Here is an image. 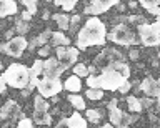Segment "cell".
I'll use <instances>...</instances> for the list:
<instances>
[{
	"label": "cell",
	"mask_w": 160,
	"mask_h": 128,
	"mask_svg": "<svg viewBox=\"0 0 160 128\" xmlns=\"http://www.w3.org/2000/svg\"><path fill=\"white\" fill-rule=\"evenodd\" d=\"M107 40V28L105 23L98 17H92L85 22V25L80 28L77 35V47L78 50H85L92 45H103Z\"/></svg>",
	"instance_id": "obj_1"
},
{
	"label": "cell",
	"mask_w": 160,
	"mask_h": 128,
	"mask_svg": "<svg viewBox=\"0 0 160 128\" xmlns=\"http://www.w3.org/2000/svg\"><path fill=\"white\" fill-rule=\"evenodd\" d=\"M3 82L12 88L25 90L30 83V70L22 63H12L7 70L2 73Z\"/></svg>",
	"instance_id": "obj_2"
},
{
	"label": "cell",
	"mask_w": 160,
	"mask_h": 128,
	"mask_svg": "<svg viewBox=\"0 0 160 128\" xmlns=\"http://www.w3.org/2000/svg\"><path fill=\"white\" fill-rule=\"evenodd\" d=\"M138 40L145 47H158L160 43V23H140L138 25Z\"/></svg>",
	"instance_id": "obj_3"
},
{
	"label": "cell",
	"mask_w": 160,
	"mask_h": 128,
	"mask_svg": "<svg viewBox=\"0 0 160 128\" xmlns=\"http://www.w3.org/2000/svg\"><path fill=\"white\" fill-rule=\"evenodd\" d=\"M108 110H110V125H113L115 128H128L132 123L137 121L138 115H128V113L122 111L120 108H117V100H112L108 105Z\"/></svg>",
	"instance_id": "obj_4"
},
{
	"label": "cell",
	"mask_w": 160,
	"mask_h": 128,
	"mask_svg": "<svg viewBox=\"0 0 160 128\" xmlns=\"http://www.w3.org/2000/svg\"><path fill=\"white\" fill-rule=\"evenodd\" d=\"M37 88L40 97L43 98H52L57 97L60 92H62V82H60L58 77H43L42 80L37 82Z\"/></svg>",
	"instance_id": "obj_5"
},
{
	"label": "cell",
	"mask_w": 160,
	"mask_h": 128,
	"mask_svg": "<svg viewBox=\"0 0 160 128\" xmlns=\"http://www.w3.org/2000/svg\"><path fill=\"white\" fill-rule=\"evenodd\" d=\"M107 38L113 43H118V45H135L138 40L135 38V35L132 33L130 28H127L125 25H117L113 27V30L107 33Z\"/></svg>",
	"instance_id": "obj_6"
},
{
	"label": "cell",
	"mask_w": 160,
	"mask_h": 128,
	"mask_svg": "<svg viewBox=\"0 0 160 128\" xmlns=\"http://www.w3.org/2000/svg\"><path fill=\"white\" fill-rule=\"evenodd\" d=\"M118 62H125V57L122 53L118 50H113V48H105V50L95 58V67L100 68V70H105V68H110L112 65H115V63H118Z\"/></svg>",
	"instance_id": "obj_7"
},
{
	"label": "cell",
	"mask_w": 160,
	"mask_h": 128,
	"mask_svg": "<svg viewBox=\"0 0 160 128\" xmlns=\"http://www.w3.org/2000/svg\"><path fill=\"white\" fill-rule=\"evenodd\" d=\"M57 60L58 63L62 65L63 70H67V68L73 67L75 62L78 60V48L75 47H57Z\"/></svg>",
	"instance_id": "obj_8"
},
{
	"label": "cell",
	"mask_w": 160,
	"mask_h": 128,
	"mask_svg": "<svg viewBox=\"0 0 160 128\" xmlns=\"http://www.w3.org/2000/svg\"><path fill=\"white\" fill-rule=\"evenodd\" d=\"M27 40H25V37L18 35V37H13L10 38V40L3 45V52L7 53V55L13 57V58H18L22 57V53L25 52V48H27Z\"/></svg>",
	"instance_id": "obj_9"
},
{
	"label": "cell",
	"mask_w": 160,
	"mask_h": 128,
	"mask_svg": "<svg viewBox=\"0 0 160 128\" xmlns=\"http://www.w3.org/2000/svg\"><path fill=\"white\" fill-rule=\"evenodd\" d=\"M65 70L62 68V65L58 63L57 58H47L43 60V75L45 77H60Z\"/></svg>",
	"instance_id": "obj_10"
},
{
	"label": "cell",
	"mask_w": 160,
	"mask_h": 128,
	"mask_svg": "<svg viewBox=\"0 0 160 128\" xmlns=\"http://www.w3.org/2000/svg\"><path fill=\"white\" fill-rule=\"evenodd\" d=\"M140 90H142L145 95H148V97H158V82L155 80V78L152 77H147L145 80L140 83Z\"/></svg>",
	"instance_id": "obj_11"
},
{
	"label": "cell",
	"mask_w": 160,
	"mask_h": 128,
	"mask_svg": "<svg viewBox=\"0 0 160 128\" xmlns=\"http://www.w3.org/2000/svg\"><path fill=\"white\" fill-rule=\"evenodd\" d=\"M20 113V108H18V103L13 102V100H8L5 102V105L0 108V118L5 120V118H13L15 115Z\"/></svg>",
	"instance_id": "obj_12"
},
{
	"label": "cell",
	"mask_w": 160,
	"mask_h": 128,
	"mask_svg": "<svg viewBox=\"0 0 160 128\" xmlns=\"http://www.w3.org/2000/svg\"><path fill=\"white\" fill-rule=\"evenodd\" d=\"M65 125L67 128H87V120L78 111H75L68 118H65Z\"/></svg>",
	"instance_id": "obj_13"
},
{
	"label": "cell",
	"mask_w": 160,
	"mask_h": 128,
	"mask_svg": "<svg viewBox=\"0 0 160 128\" xmlns=\"http://www.w3.org/2000/svg\"><path fill=\"white\" fill-rule=\"evenodd\" d=\"M17 13V3L13 0H0V18L15 15Z\"/></svg>",
	"instance_id": "obj_14"
},
{
	"label": "cell",
	"mask_w": 160,
	"mask_h": 128,
	"mask_svg": "<svg viewBox=\"0 0 160 128\" xmlns=\"http://www.w3.org/2000/svg\"><path fill=\"white\" fill-rule=\"evenodd\" d=\"M62 87L65 88L67 92H80V88H82V82H80V78L77 75H70L67 80H65V83H62Z\"/></svg>",
	"instance_id": "obj_15"
},
{
	"label": "cell",
	"mask_w": 160,
	"mask_h": 128,
	"mask_svg": "<svg viewBox=\"0 0 160 128\" xmlns=\"http://www.w3.org/2000/svg\"><path fill=\"white\" fill-rule=\"evenodd\" d=\"M50 40H52L53 47H67V45H70V38L62 32H52Z\"/></svg>",
	"instance_id": "obj_16"
},
{
	"label": "cell",
	"mask_w": 160,
	"mask_h": 128,
	"mask_svg": "<svg viewBox=\"0 0 160 128\" xmlns=\"http://www.w3.org/2000/svg\"><path fill=\"white\" fill-rule=\"evenodd\" d=\"M117 3H118V0H92V5L97 8L100 13L107 12L110 7L117 5Z\"/></svg>",
	"instance_id": "obj_17"
},
{
	"label": "cell",
	"mask_w": 160,
	"mask_h": 128,
	"mask_svg": "<svg viewBox=\"0 0 160 128\" xmlns=\"http://www.w3.org/2000/svg\"><path fill=\"white\" fill-rule=\"evenodd\" d=\"M37 125H50L52 123V115L48 111H33V120Z\"/></svg>",
	"instance_id": "obj_18"
},
{
	"label": "cell",
	"mask_w": 160,
	"mask_h": 128,
	"mask_svg": "<svg viewBox=\"0 0 160 128\" xmlns=\"http://www.w3.org/2000/svg\"><path fill=\"white\" fill-rule=\"evenodd\" d=\"M53 20L57 22V25L60 30H68L70 28V18L68 15H65V13H53Z\"/></svg>",
	"instance_id": "obj_19"
},
{
	"label": "cell",
	"mask_w": 160,
	"mask_h": 128,
	"mask_svg": "<svg viewBox=\"0 0 160 128\" xmlns=\"http://www.w3.org/2000/svg\"><path fill=\"white\" fill-rule=\"evenodd\" d=\"M140 5L145 7L152 15H158V2L160 0H138Z\"/></svg>",
	"instance_id": "obj_20"
},
{
	"label": "cell",
	"mask_w": 160,
	"mask_h": 128,
	"mask_svg": "<svg viewBox=\"0 0 160 128\" xmlns=\"http://www.w3.org/2000/svg\"><path fill=\"white\" fill-rule=\"evenodd\" d=\"M48 107H50V103L45 100L43 97L37 95V97L33 98V108H35V111H48Z\"/></svg>",
	"instance_id": "obj_21"
},
{
	"label": "cell",
	"mask_w": 160,
	"mask_h": 128,
	"mask_svg": "<svg viewBox=\"0 0 160 128\" xmlns=\"http://www.w3.org/2000/svg\"><path fill=\"white\" fill-rule=\"evenodd\" d=\"M77 2H78V0H53V3H55V5L62 7L65 12L73 10L75 5H77Z\"/></svg>",
	"instance_id": "obj_22"
},
{
	"label": "cell",
	"mask_w": 160,
	"mask_h": 128,
	"mask_svg": "<svg viewBox=\"0 0 160 128\" xmlns=\"http://www.w3.org/2000/svg\"><path fill=\"white\" fill-rule=\"evenodd\" d=\"M68 102L72 103V107L75 108V110H85V102L80 95H73L72 93V95L68 97Z\"/></svg>",
	"instance_id": "obj_23"
},
{
	"label": "cell",
	"mask_w": 160,
	"mask_h": 128,
	"mask_svg": "<svg viewBox=\"0 0 160 128\" xmlns=\"http://www.w3.org/2000/svg\"><path fill=\"white\" fill-rule=\"evenodd\" d=\"M127 103H128V108L132 110L133 113H140L142 111V103L137 97H128L127 98Z\"/></svg>",
	"instance_id": "obj_24"
},
{
	"label": "cell",
	"mask_w": 160,
	"mask_h": 128,
	"mask_svg": "<svg viewBox=\"0 0 160 128\" xmlns=\"http://www.w3.org/2000/svg\"><path fill=\"white\" fill-rule=\"evenodd\" d=\"M102 97H103V90H100V88L87 90V98H90V100H102Z\"/></svg>",
	"instance_id": "obj_25"
},
{
	"label": "cell",
	"mask_w": 160,
	"mask_h": 128,
	"mask_svg": "<svg viewBox=\"0 0 160 128\" xmlns=\"http://www.w3.org/2000/svg\"><path fill=\"white\" fill-rule=\"evenodd\" d=\"M73 75H77L78 78L80 77H88L87 67H85L83 63H77V65H73Z\"/></svg>",
	"instance_id": "obj_26"
},
{
	"label": "cell",
	"mask_w": 160,
	"mask_h": 128,
	"mask_svg": "<svg viewBox=\"0 0 160 128\" xmlns=\"http://www.w3.org/2000/svg\"><path fill=\"white\" fill-rule=\"evenodd\" d=\"M85 115H87V120L92 121V123H97L100 118H102V115H100L98 110H87V111H85Z\"/></svg>",
	"instance_id": "obj_27"
},
{
	"label": "cell",
	"mask_w": 160,
	"mask_h": 128,
	"mask_svg": "<svg viewBox=\"0 0 160 128\" xmlns=\"http://www.w3.org/2000/svg\"><path fill=\"white\" fill-rule=\"evenodd\" d=\"M23 5L27 7V12L30 15H33V13H37V0H22Z\"/></svg>",
	"instance_id": "obj_28"
},
{
	"label": "cell",
	"mask_w": 160,
	"mask_h": 128,
	"mask_svg": "<svg viewBox=\"0 0 160 128\" xmlns=\"http://www.w3.org/2000/svg\"><path fill=\"white\" fill-rule=\"evenodd\" d=\"M50 35H52V32H48V30H47V32H43V33H42V35H40L38 38H35L33 45H40V47H42L43 43H45V42H47L48 38H50Z\"/></svg>",
	"instance_id": "obj_29"
},
{
	"label": "cell",
	"mask_w": 160,
	"mask_h": 128,
	"mask_svg": "<svg viewBox=\"0 0 160 128\" xmlns=\"http://www.w3.org/2000/svg\"><path fill=\"white\" fill-rule=\"evenodd\" d=\"M17 32L20 33V35H25V33L28 32V23L23 22V20H18L17 22Z\"/></svg>",
	"instance_id": "obj_30"
},
{
	"label": "cell",
	"mask_w": 160,
	"mask_h": 128,
	"mask_svg": "<svg viewBox=\"0 0 160 128\" xmlns=\"http://www.w3.org/2000/svg\"><path fill=\"white\" fill-rule=\"evenodd\" d=\"M17 128H33V121L30 118H20V121L17 123Z\"/></svg>",
	"instance_id": "obj_31"
},
{
	"label": "cell",
	"mask_w": 160,
	"mask_h": 128,
	"mask_svg": "<svg viewBox=\"0 0 160 128\" xmlns=\"http://www.w3.org/2000/svg\"><path fill=\"white\" fill-rule=\"evenodd\" d=\"M130 88H132V85H130V82H128V80H125V82L122 83V85L118 87V92H120V93H127V92L130 90Z\"/></svg>",
	"instance_id": "obj_32"
},
{
	"label": "cell",
	"mask_w": 160,
	"mask_h": 128,
	"mask_svg": "<svg viewBox=\"0 0 160 128\" xmlns=\"http://www.w3.org/2000/svg\"><path fill=\"white\" fill-rule=\"evenodd\" d=\"M140 103H142V108H150L152 105H155V100H152V98H143V100H140Z\"/></svg>",
	"instance_id": "obj_33"
},
{
	"label": "cell",
	"mask_w": 160,
	"mask_h": 128,
	"mask_svg": "<svg viewBox=\"0 0 160 128\" xmlns=\"http://www.w3.org/2000/svg\"><path fill=\"white\" fill-rule=\"evenodd\" d=\"M48 53H50V47L48 45H42V48L38 50V55H42V57L48 55Z\"/></svg>",
	"instance_id": "obj_34"
},
{
	"label": "cell",
	"mask_w": 160,
	"mask_h": 128,
	"mask_svg": "<svg viewBox=\"0 0 160 128\" xmlns=\"http://www.w3.org/2000/svg\"><path fill=\"white\" fill-rule=\"evenodd\" d=\"M128 20H130V22H133V23H138V22H145L143 18H142V17H138V15H133V17H130Z\"/></svg>",
	"instance_id": "obj_35"
},
{
	"label": "cell",
	"mask_w": 160,
	"mask_h": 128,
	"mask_svg": "<svg viewBox=\"0 0 160 128\" xmlns=\"http://www.w3.org/2000/svg\"><path fill=\"white\" fill-rule=\"evenodd\" d=\"M5 87H7V83L3 82V78L0 77V93H3L5 92Z\"/></svg>",
	"instance_id": "obj_36"
},
{
	"label": "cell",
	"mask_w": 160,
	"mask_h": 128,
	"mask_svg": "<svg viewBox=\"0 0 160 128\" xmlns=\"http://www.w3.org/2000/svg\"><path fill=\"white\" fill-rule=\"evenodd\" d=\"M22 18H23L25 22H27V20H30V18H32V15H30V13H28L27 10H25V12L22 13Z\"/></svg>",
	"instance_id": "obj_37"
},
{
	"label": "cell",
	"mask_w": 160,
	"mask_h": 128,
	"mask_svg": "<svg viewBox=\"0 0 160 128\" xmlns=\"http://www.w3.org/2000/svg\"><path fill=\"white\" fill-rule=\"evenodd\" d=\"M137 57H138V52H137V50H132V52H130V58H133V60H135Z\"/></svg>",
	"instance_id": "obj_38"
},
{
	"label": "cell",
	"mask_w": 160,
	"mask_h": 128,
	"mask_svg": "<svg viewBox=\"0 0 160 128\" xmlns=\"http://www.w3.org/2000/svg\"><path fill=\"white\" fill-rule=\"evenodd\" d=\"M65 126H67V125H65V120H62V121H60V123H58V125L55 126V128H65Z\"/></svg>",
	"instance_id": "obj_39"
},
{
	"label": "cell",
	"mask_w": 160,
	"mask_h": 128,
	"mask_svg": "<svg viewBox=\"0 0 160 128\" xmlns=\"http://www.w3.org/2000/svg\"><path fill=\"white\" fill-rule=\"evenodd\" d=\"M100 128H115V126L110 125V123H107V125H103V126H100Z\"/></svg>",
	"instance_id": "obj_40"
},
{
	"label": "cell",
	"mask_w": 160,
	"mask_h": 128,
	"mask_svg": "<svg viewBox=\"0 0 160 128\" xmlns=\"http://www.w3.org/2000/svg\"><path fill=\"white\" fill-rule=\"evenodd\" d=\"M0 52H3V43H0Z\"/></svg>",
	"instance_id": "obj_41"
},
{
	"label": "cell",
	"mask_w": 160,
	"mask_h": 128,
	"mask_svg": "<svg viewBox=\"0 0 160 128\" xmlns=\"http://www.w3.org/2000/svg\"><path fill=\"white\" fill-rule=\"evenodd\" d=\"M0 68H2V60H0Z\"/></svg>",
	"instance_id": "obj_42"
}]
</instances>
